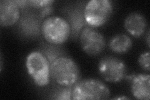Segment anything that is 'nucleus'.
I'll list each match as a JSON object with an SVG mask.
<instances>
[{
	"mask_svg": "<svg viewBox=\"0 0 150 100\" xmlns=\"http://www.w3.org/2000/svg\"><path fill=\"white\" fill-rule=\"evenodd\" d=\"M28 1L29 6L39 9L49 5H52L54 3L53 0H30Z\"/></svg>",
	"mask_w": 150,
	"mask_h": 100,
	"instance_id": "nucleus-17",
	"label": "nucleus"
},
{
	"mask_svg": "<svg viewBox=\"0 0 150 100\" xmlns=\"http://www.w3.org/2000/svg\"><path fill=\"white\" fill-rule=\"evenodd\" d=\"M56 89L53 93L52 99L58 100H70L73 98V87H63Z\"/></svg>",
	"mask_w": 150,
	"mask_h": 100,
	"instance_id": "nucleus-15",
	"label": "nucleus"
},
{
	"mask_svg": "<svg viewBox=\"0 0 150 100\" xmlns=\"http://www.w3.org/2000/svg\"><path fill=\"white\" fill-rule=\"evenodd\" d=\"M79 37L82 50L88 55L98 56L105 48L106 40L104 36L94 28L85 26Z\"/></svg>",
	"mask_w": 150,
	"mask_h": 100,
	"instance_id": "nucleus-7",
	"label": "nucleus"
},
{
	"mask_svg": "<svg viewBox=\"0 0 150 100\" xmlns=\"http://www.w3.org/2000/svg\"><path fill=\"white\" fill-rule=\"evenodd\" d=\"M43 53L47 60L50 62V65L53 63V62L58 58L60 56H63L61 55L62 54V51L60 50V48L58 46H55V45H51L48 44L45 45L41 51H40Z\"/></svg>",
	"mask_w": 150,
	"mask_h": 100,
	"instance_id": "nucleus-14",
	"label": "nucleus"
},
{
	"mask_svg": "<svg viewBox=\"0 0 150 100\" xmlns=\"http://www.w3.org/2000/svg\"><path fill=\"white\" fill-rule=\"evenodd\" d=\"M68 18L71 28V35L73 38L76 39L80 35L84 26L87 25L84 20L83 10L78 8H73L69 9Z\"/></svg>",
	"mask_w": 150,
	"mask_h": 100,
	"instance_id": "nucleus-11",
	"label": "nucleus"
},
{
	"mask_svg": "<svg viewBox=\"0 0 150 100\" xmlns=\"http://www.w3.org/2000/svg\"><path fill=\"white\" fill-rule=\"evenodd\" d=\"M133 46L131 38L126 34L121 33L111 39L109 43L110 50L117 54H124L130 50Z\"/></svg>",
	"mask_w": 150,
	"mask_h": 100,
	"instance_id": "nucleus-13",
	"label": "nucleus"
},
{
	"mask_svg": "<svg viewBox=\"0 0 150 100\" xmlns=\"http://www.w3.org/2000/svg\"><path fill=\"white\" fill-rule=\"evenodd\" d=\"M130 82V89L133 96L138 99H150V75L146 73L126 75Z\"/></svg>",
	"mask_w": 150,
	"mask_h": 100,
	"instance_id": "nucleus-8",
	"label": "nucleus"
},
{
	"mask_svg": "<svg viewBox=\"0 0 150 100\" xmlns=\"http://www.w3.org/2000/svg\"><path fill=\"white\" fill-rule=\"evenodd\" d=\"M129 98L126 96H122V97H118V98H115L114 99H129Z\"/></svg>",
	"mask_w": 150,
	"mask_h": 100,
	"instance_id": "nucleus-21",
	"label": "nucleus"
},
{
	"mask_svg": "<svg viewBox=\"0 0 150 100\" xmlns=\"http://www.w3.org/2000/svg\"><path fill=\"white\" fill-rule=\"evenodd\" d=\"M139 66L144 71L149 72L150 71V54L149 52H144L141 54L138 60Z\"/></svg>",
	"mask_w": 150,
	"mask_h": 100,
	"instance_id": "nucleus-16",
	"label": "nucleus"
},
{
	"mask_svg": "<svg viewBox=\"0 0 150 100\" xmlns=\"http://www.w3.org/2000/svg\"><path fill=\"white\" fill-rule=\"evenodd\" d=\"M20 17V8L15 1L1 0L0 1V25L9 27L15 25Z\"/></svg>",
	"mask_w": 150,
	"mask_h": 100,
	"instance_id": "nucleus-9",
	"label": "nucleus"
},
{
	"mask_svg": "<svg viewBox=\"0 0 150 100\" xmlns=\"http://www.w3.org/2000/svg\"><path fill=\"white\" fill-rule=\"evenodd\" d=\"M53 11V8L52 5H49L48 6L44 7L43 8L40 9L39 11V16L40 18H45L47 16L51 15V13Z\"/></svg>",
	"mask_w": 150,
	"mask_h": 100,
	"instance_id": "nucleus-18",
	"label": "nucleus"
},
{
	"mask_svg": "<svg viewBox=\"0 0 150 100\" xmlns=\"http://www.w3.org/2000/svg\"><path fill=\"white\" fill-rule=\"evenodd\" d=\"M149 31H148V35H147V38H146V41H147V45L148 46L149 48Z\"/></svg>",
	"mask_w": 150,
	"mask_h": 100,
	"instance_id": "nucleus-20",
	"label": "nucleus"
},
{
	"mask_svg": "<svg viewBox=\"0 0 150 100\" xmlns=\"http://www.w3.org/2000/svg\"><path fill=\"white\" fill-rule=\"evenodd\" d=\"M110 90L107 85L96 78H86L73 86V100H101L109 99Z\"/></svg>",
	"mask_w": 150,
	"mask_h": 100,
	"instance_id": "nucleus-2",
	"label": "nucleus"
},
{
	"mask_svg": "<svg viewBox=\"0 0 150 100\" xmlns=\"http://www.w3.org/2000/svg\"><path fill=\"white\" fill-rule=\"evenodd\" d=\"M41 33L45 40L51 45L63 44L71 35V28L66 19L58 16L46 18L41 23Z\"/></svg>",
	"mask_w": 150,
	"mask_h": 100,
	"instance_id": "nucleus-3",
	"label": "nucleus"
},
{
	"mask_svg": "<svg viewBox=\"0 0 150 100\" xmlns=\"http://www.w3.org/2000/svg\"><path fill=\"white\" fill-rule=\"evenodd\" d=\"M113 12V5L110 0H91L84 6L83 14L86 24L92 28L104 25Z\"/></svg>",
	"mask_w": 150,
	"mask_h": 100,
	"instance_id": "nucleus-5",
	"label": "nucleus"
},
{
	"mask_svg": "<svg viewBox=\"0 0 150 100\" xmlns=\"http://www.w3.org/2000/svg\"><path fill=\"white\" fill-rule=\"evenodd\" d=\"M18 4V5L20 8H25L28 6H29L28 1H15Z\"/></svg>",
	"mask_w": 150,
	"mask_h": 100,
	"instance_id": "nucleus-19",
	"label": "nucleus"
},
{
	"mask_svg": "<svg viewBox=\"0 0 150 100\" xmlns=\"http://www.w3.org/2000/svg\"><path fill=\"white\" fill-rule=\"evenodd\" d=\"M50 75L54 82L63 87H73L80 78V71L73 59L63 56L50 65Z\"/></svg>",
	"mask_w": 150,
	"mask_h": 100,
	"instance_id": "nucleus-1",
	"label": "nucleus"
},
{
	"mask_svg": "<svg viewBox=\"0 0 150 100\" xmlns=\"http://www.w3.org/2000/svg\"><path fill=\"white\" fill-rule=\"evenodd\" d=\"M41 25L36 16L31 14L23 15L19 23V27L23 33L28 37H36L40 35Z\"/></svg>",
	"mask_w": 150,
	"mask_h": 100,
	"instance_id": "nucleus-12",
	"label": "nucleus"
},
{
	"mask_svg": "<svg viewBox=\"0 0 150 100\" xmlns=\"http://www.w3.org/2000/svg\"><path fill=\"white\" fill-rule=\"evenodd\" d=\"M146 19L142 13H131L126 16L124 21V27L129 35L134 38L142 36L146 29Z\"/></svg>",
	"mask_w": 150,
	"mask_h": 100,
	"instance_id": "nucleus-10",
	"label": "nucleus"
},
{
	"mask_svg": "<svg viewBox=\"0 0 150 100\" xmlns=\"http://www.w3.org/2000/svg\"><path fill=\"white\" fill-rule=\"evenodd\" d=\"M28 73L39 87H45L50 83V63L45 55L38 51L30 53L26 57Z\"/></svg>",
	"mask_w": 150,
	"mask_h": 100,
	"instance_id": "nucleus-4",
	"label": "nucleus"
},
{
	"mask_svg": "<svg viewBox=\"0 0 150 100\" xmlns=\"http://www.w3.org/2000/svg\"><path fill=\"white\" fill-rule=\"evenodd\" d=\"M98 71L107 82L116 83L121 82L127 75V67L124 62L115 56H104L99 61Z\"/></svg>",
	"mask_w": 150,
	"mask_h": 100,
	"instance_id": "nucleus-6",
	"label": "nucleus"
}]
</instances>
